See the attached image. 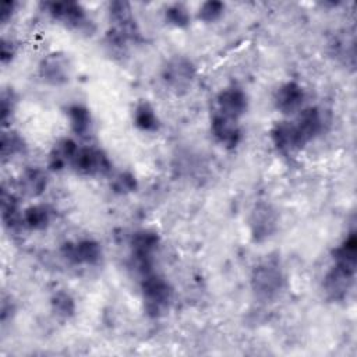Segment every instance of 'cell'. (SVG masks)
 <instances>
[{
    "mask_svg": "<svg viewBox=\"0 0 357 357\" xmlns=\"http://www.w3.org/2000/svg\"><path fill=\"white\" fill-rule=\"evenodd\" d=\"M251 236L255 241L269 238L278 229V213L268 202H258L250 216Z\"/></svg>",
    "mask_w": 357,
    "mask_h": 357,
    "instance_id": "cell-12",
    "label": "cell"
},
{
    "mask_svg": "<svg viewBox=\"0 0 357 357\" xmlns=\"http://www.w3.org/2000/svg\"><path fill=\"white\" fill-rule=\"evenodd\" d=\"M165 15H166V21L170 25L177 28H185L190 24V13L185 8V6L180 3L169 6L165 11Z\"/></svg>",
    "mask_w": 357,
    "mask_h": 357,
    "instance_id": "cell-26",
    "label": "cell"
},
{
    "mask_svg": "<svg viewBox=\"0 0 357 357\" xmlns=\"http://www.w3.org/2000/svg\"><path fill=\"white\" fill-rule=\"evenodd\" d=\"M293 127L297 146L300 149L321 134L324 128L322 112L315 106L301 109L293 121Z\"/></svg>",
    "mask_w": 357,
    "mask_h": 357,
    "instance_id": "cell-8",
    "label": "cell"
},
{
    "mask_svg": "<svg viewBox=\"0 0 357 357\" xmlns=\"http://www.w3.org/2000/svg\"><path fill=\"white\" fill-rule=\"evenodd\" d=\"M211 131L213 137L226 148H236L241 141V127L237 119L215 112L211 120Z\"/></svg>",
    "mask_w": 357,
    "mask_h": 357,
    "instance_id": "cell-13",
    "label": "cell"
},
{
    "mask_svg": "<svg viewBox=\"0 0 357 357\" xmlns=\"http://www.w3.org/2000/svg\"><path fill=\"white\" fill-rule=\"evenodd\" d=\"M131 255L137 269L142 273H151L153 255L159 247V236L152 230L135 231L131 237Z\"/></svg>",
    "mask_w": 357,
    "mask_h": 357,
    "instance_id": "cell-5",
    "label": "cell"
},
{
    "mask_svg": "<svg viewBox=\"0 0 357 357\" xmlns=\"http://www.w3.org/2000/svg\"><path fill=\"white\" fill-rule=\"evenodd\" d=\"M15 96L13 91H3L1 93V123L7 126L8 119L13 116L15 109Z\"/></svg>",
    "mask_w": 357,
    "mask_h": 357,
    "instance_id": "cell-29",
    "label": "cell"
},
{
    "mask_svg": "<svg viewBox=\"0 0 357 357\" xmlns=\"http://www.w3.org/2000/svg\"><path fill=\"white\" fill-rule=\"evenodd\" d=\"M225 11V4L222 1H205L198 10V18L204 22H213L220 18Z\"/></svg>",
    "mask_w": 357,
    "mask_h": 357,
    "instance_id": "cell-28",
    "label": "cell"
},
{
    "mask_svg": "<svg viewBox=\"0 0 357 357\" xmlns=\"http://www.w3.org/2000/svg\"><path fill=\"white\" fill-rule=\"evenodd\" d=\"M304 99L305 92L303 86L294 81H289L278 88L275 93V106L280 113L291 116L303 109Z\"/></svg>",
    "mask_w": 357,
    "mask_h": 357,
    "instance_id": "cell-14",
    "label": "cell"
},
{
    "mask_svg": "<svg viewBox=\"0 0 357 357\" xmlns=\"http://www.w3.org/2000/svg\"><path fill=\"white\" fill-rule=\"evenodd\" d=\"M71 166L78 174L89 177L106 176L112 170L109 156L102 149L93 146L78 148Z\"/></svg>",
    "mask_w": 357,
    "mask_h": 357,
    "instance_id": "cell-4",
    "label": "cell"
},
{
    "mask_svg": "<svg viewBox=\"0 0 357 357\" xmlns=\"http://www.w3.org/2000/svg\"><path fill=\"white\" fill-rule=\"evenodd\" d=\"M15 54V46L14 43L10 40H6L3 39L1 40V50H0V57H1V61L6 64L8 61H11V59L14 57Z\"/></svg>",
    "mask_w": 357,
    "mask_h": 357,
    "instance_id": "cell-30",
    "label": "cell"
},
{
    "mask_svg": "<svg viewBox=\"0 0 357 357\" xmlns=\"http://www.w3.org/2000/svg\"><path fill=\"white\" fill-rule=\"evenodd\" d=\"M20 190L29 198L42 195L47 185V177L43 170L38 167L26 169L20 177Z\"/></svg>",
    "mask_w": 357,
    "mask_h": 357,
    "instance_id": "cell-17",
    "label": "cell"
},
{
    "mask_svg": "<svg viewBox=\"0 0 357 357\" xmlns=\"http://www.w3.org/2000/svg\"><path fill=\"white\" fill-rule=\"evenodd\" d=\"M61 254L74 265H96L102 258V248L93 238H81L64 243Z\"/></svg>",
    "mask_w": 357,
    "mask_h": 357,
    "instance_id": "cell-11",
    "label": "cell"
},
{
    "mask_svg": "<svg viewBox=\"0 0 357 357\" xmlns=\"http://www.w3.org/2000/svg\"><path fill=\"white\" fill-rule=\"evenodd\" d=\"M271 139L276 149H279L280 152H290L298 149L293 121H278L271 130Z\"/></svg>",
    "mask_w": 357,
    "mask_h": 357,
    "instance_id": "cell-18",
    "label": "cell"
},
{
    "mask_svg": "<svg viewBox=\"0 0 357 357\" xmlns=\"http://www.w3.org/2000/svg\"><path fill=\"white\" fill-rule=\"evenodd\" d=\"M47 13L66 26L77 31H88L91 32V20L86 17L85 10L81 4L75 1H56L47 3Z\"/></svg>",
    "mask_w": 357,
    "mask_h": 357,
    "instance_id": "cell-9",
    "label": "cell"
},
{
    "mask_svg": "<svg viewBox=\"0 0 357 357\" xmlns=\"http://www.w3.org/2000/svg\"><path fill=\"white\" fill-rule=\"evenodd\" d=\"M1 219L7 229L14 230L22 225V212L20 209L18 199L14 194L3 191L1 195Z\"/></svg>",
    "mask_w": 357,
    "mask_h": 357,
    "instance_id": "cell-19",
    "label": "cell"
},
{
    "mask_svg": "<svg viewBox=\"0 0 357 357\" xmlns=\"http://www.w3.org/2000/svg\"><path fill=\"white\" fill-rule=\"evenodd\" d=\"M247 106V95L241 88L237 86L225 88L216 96V112L237 120L245 113Z\"/></svg>",
    "mask_w": 357,
    "mask_h": 357,
    "instance_id": "cell-15",
    "label": "cell"
},
{
    "mask_svg": "<svg viewBox=\"0 0 357 357\" xmlns=\"http://www.w3.org/2000/svg\"><path fill=\"white\" fill-rule=\"evenodd\" d=\"M52 311L61 319H68L75 314V301L66 290L56 291L50 298Z\"/></svg>",
    "mask_w": 357,
    "mask_h": 357,
    "instance_id": "cell-24",
    "label": "cell"
},
{
    "mask_svg": "<svg viewBox=\"0 0 357 357\" xmlns=\"http://www.w3.org/2000/svg\"><path fill=\"white\" fill-rule=\"evenodd\" d=\"M141 293L144 310L148 317L160 318L169 311L173 300V289L165 278L153 272L144 275Z\"/></svg>",
    "mask_w": 357,
    "mask_h": 357,
    "instance_id": "cell-2",
    "label": "cell"
},
{
    "mask_svg": "<svg viewBox=\"0 0 357 357\" xmlns=\"http://www.w3.org/2000/svg\"><path fill=\"white\" fill-rule=\"evenodd\" d=\"M78 151V146L71 138L59 139L49 152L47 166L53 172H60L73 163V159Z\"/></svg>",
    "mask_w": 357,
    "mask_h": 357,
    "instance_id": "cell-16",
    "label": "cell"
},
{
    "mask_svg": "<svg viewBox=\"0 0 357 357\" xmlns=\"http://www.w3.org/2000/svg\"><path fill=\"white\" fill-rule=\"evenodd\" d=\"M71 75V63L68 57L61 52H53L46 54L39 63V77L43 82L60 86L68 82Z\"/></svg>",
    "mask_w": 357,
    "mask_h": 357,
    "instance_id": "cell-10",
    "label": "cell"
},
{
    "mask_svg": "<svg viewBox=\"0 0 357 357\" xmlns=\"http://www.w3.org/2000/svg\"><path fill=\"white\" fill-rule=\"evenodd\" d=\"M52 220V212L45 205H31L22 212V225L29 230H43Z\"/></svg>",
    "mask_w": 357,
    "mask_h": 357,
    "instance_id": "cell-21",
    "label": "cell"
},
{
    "mask_svg": "<svg viewBox=\"0 0 357 357\" xmlns=\"http://www.w3.org/2000/svg\"><path fill=\"white\" fill-rule=\"evenodd\" d=\"M67 116L70 120L71 130L77 135H85L91 127V112L88 107L79 103L70 105L67 107Z\"/></svg>",
    "mask_w": 357,
    "mask_h": 357,
    "instance_id": "cell-23",
    "label": "cell"
},
{
    "mask_svg": "<svg viewBox=\"0 0 357 357\" xmlns=\"http://www.w3.org/2000/svg\"><path fill=\"white\" fill-rule=\"evenodd\" d=\"M283 287L284 275L278 259L268 258L255 265L251 272V289L259 300L271 301L276 298Z\"/></svg>",
    "mask_w": 357,
    "mask_h": 357,
    "instance_id": "cell-1",
    "label": "cell"
},
{
    "mask_svg": "<svg viewBox=\"0 0 357 357\" xmlns=\"http://www.w3.org/2000/svg\"><path fill=\"white\" fill-rule=\"evenodd\" d=\"M195 66L184 56H173L162 68V78L165 84L176 93L187 92L195 78Z\"/></svg>",
    "mask_w": 357,
    "mask_h": 357,
    "instance_id": "cell-3",
    "label": "cell"
},
{
    "mask_svg": "<svg viewBox=\"0 0 357 357\" xmlns=\"http://www.w3.org/2000/svg\"><path fill=\"white\" fill-rule=\"evenodd\" d=\"M112 21V32L123 38L126 42H138L141 39L139 26L134 18L131 6L127 1L116 0L109 4Z\"/></svg>",
    "mask_w": 357,
    "mask_h": 357,
    "instance_id": "cell-6",
    "label": "cell"
},
{
    "mask_svg": "<svg viewBox=\"0 0 357 357\" xmlns=\"http://www.w3.org/2000/svg\"><path fill=\"white\" fill-rule=\"evenodd\" d=\"M333 262L356 268L357 264V238L354 233H350L335 250Z\"/></svg>",
    "mask_w": 357,
    "mask_h": 357,
    "instance_id": "cell-22",
    "label": "cell"
},
{
    "mask_svg": "<svg viewBox=\"0 0 357 357\" xmlns=\"http://www.w3.org/2000/svg\"><path fill=\"white\" fill-rule=\"evenodd\" d=\"M137 178L132 173L130 172H121L119 173L113 183H112V188L116 194H120V195H126V194H130L132 191L137 190Z\"/></svg>",
    "mask_w": 357,
    "mask_h": 357,
    "instance_id": "cell-27",
    "label": "cell"
},
{
    "mask_svg": "<svg viewBox=\"0 0 357 357\" xmlns=\"http://www.w3.org/2000/svg\"><path fill=\"white\" fill-rule=\"evenodd\" d=\"M134 124L138 130L145 132H155L159 128V117L151 103L142 100L134 109Z\"/></svg>",
    "mask_w": 357,
    "mask_h": 357,
    "instance_id": "cell-20",
    "label": "cell"
},
{
    "mask_svg": "<svg viewBox=\"0 0 357 357\" xmlns=\"http://www.w3.org/2000/svg\"><path fill=\"white\" fill-rule=\"evenodd\" d=\"M0 148H1V159L7 160V159H11L13 156L21 153L25 149V142L18 132H15L13 130L3 131Z\"/></svg>",
    "mask_w": 357,
    "mask_h": 357,
    "instance_id": "cell-25",
    "label": "cell"
},
{
    "mask_svg": "<svg viewBox=\"0 0 357 357\" xmlns=\"http://www.w3.org/2000/svg\"><path fill=\"white\" fill-rule=\"evenodd\" d=\"M15 8V3L14 1H4L1 6V21L7 22V20L10 18V15L13 14Z\"/></svg>",
    "mask_w": 357,
    "mask_h": 357,
    "instance_id": "cell-31",
    "label": "cell"
},
{
    "mask_svg": "<svg viewBox=\"0 0 357 357\" xmlns=\"http://www.w3.org/2000/svg\"><path fill=\"white\" fill-rule=\"evenodd\" d=\"M356 276V268L335 264L326 272L324 278V290L329 300L340 301L344 300L350 291Z\"/></svg>",
    "mask_w": 357,
    "mask_h": 357,
    "instance_id": "cell-7",
    "label": "cell"
}]
</instances>
